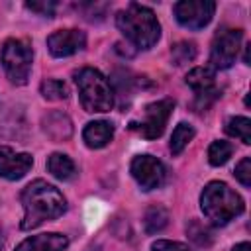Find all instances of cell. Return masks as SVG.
Masks as SVG:
<instances>
[{
    "label": "cell",
    "instance_id": "6da1fadb",
    "mask_svg": "<svg viewBox=\"0 0 251 251\" xmlns=\"http://www.w3.org/2000/svg\"><path fill=\"white\" fill-rule=\"evenodd\" d=\"M20 200L24 206V220L20 224L22 229H33L67 212V200L61 190L41 178L29 182L22 190Z\"/></svg>",
    "mask_w": 251,
    "mask_h": 251
},
{
    "label": "cell",
    "instance_id": "7a4b0ae2",
    "mask_svg": "<svg viewBox=\"0 0 251 251\" xmlns=\"http://www.w3.org/2000/svg\"><path fill=\"white\" fill-rule=\"evenodd\" d=\"M116 25L137 49H151L161 37V25L155 12L137 2H131L126 10L118 12Z\"/></svg>",
    "mask_w": 251,
    "mask_h": 251
},
{
    "label": "cell",
    "instance_id": "3957f363",
    "mask_svg": "<svg viewBox=\"0 0 251 251\" xmlns=\"http://www.w3.org/2000/svg\"><path fill=\"white\" fill-rule=\"evenodd\" d=\"M200 208L214 226H226L245 208L243 198L226 182H208L200 194Z\"/></svg>",
    "mask_w": 251,
    "mask_h": 251
},
{
    "label": "cell",
    "instance_id": "277c9868",
    "mask_svg": "<svg viewBox=\"0 0 251 251\" xmlns=\"http://www.w3.org/2000/svg\"><path fill=\"white\" fill-rule=\"evenodd\" d=\"M75 82L78 88L80 104L86 112H110L114 106V90L110 80L92 67H84L75 73Z\"/></svg>",
    "mask_w": 251,
    "mask_h": 251
},
{
    "label": "cell",
    "instance_id": "5b68a950",
    "mask_svg": "<svg viewBox=\"0 0 251 251\" xmlns=\"http://www.w3.org/2000/svg\"><path fill=\"white\" fill-rule=\"evenodd\" d=\"M2 67L12 84H25L31 73L33 51L31 45L24 39H8L2 47Z\"/></svg>",
    "mask_w": 251,
    "mask_h": 251
},
{
    "label": "cell",
    "instance_id": "8992f818",
    "mask_svg": "<svg viewBox=\"0 0 251 251\" xmlns=\"http://www.w3.org/2000/svg\"><path fill=\"white\" fill-rule=\"evenodd\" d=\"M243 31L235 27H220L212 39L210 47V65L212 69H229L239 53Z\"/></svg>",
    "mask_w": 251,
    "mask_h": 251
},
{
    "label": "cell",
    "instance_id": "52a82bcc",
    "mask_svg": "<svg viewBox=\"0 0 251 251\" xmlns=\"http://www.w3.org/2000/svg\"><path fill=\"white\" fill-rule=\"evenodd\" d=\"M173 108H175V102L171 98L151 102L143 110V120L139 124H131V127L137 129L145 139H157L163 135L165 126L173 114Z\"/></svg>",
    "mask_w": 251,
    "mask_h": 251
},
{
    "label": "cell",
    "instance_id": "ba28073f",
    "mask_svg": "<svg viewBox=\"0 0 251 251\" xmlns=\"http://www.w3.org/2000/svg\"><path fill=\"white\" fill-rule=\"evenodd\" d=\"M176 22L186 29H202L210 24L216 4L212 0H182L173 6Z\"/></svg>",
    "mask_w": 251,
    "mask_h": 251
},
{
    "label": "cell",
    "instance_id": "9c48e42d",
    "mask_svg": "<svg viewBox=\"0 0 251 251\" xmlns=\"http://www.w3.org/2000/svg\"><path fill=\"white\" fill-rule=\"evenodd\" d=\"M129 171H131V176L135 178V182L141 186V190L159 188L165 182V176H167L165 165L153 155L133 157V161L129 165Z\"/></svg>",
    "mask_w": 251,
    "mask_h": 251
},
{
    "label": "cell",
    "instance_id": "30bf717a",
    "mask_svg": "<svg viewBox=\"0 0 251 251\" xmlns=\"http://www.w3.org/2000/svg\"><path fill=\"white\" fill-rule=\"evenodd\" d=\"M186 84H188V86L194 90V94H196L194 106H196L198 110L208 108L210 102L220 96L218 88L214 86V84H216V75H214V69H210V67H196V69H192V71L186 75Z\"/></svg>",
    "mask_w": 251,
    "mask_h": 251
},
{
    "label": "cell",
    "instance_id": "8fae6325",
    "mask_svg": "<svg viewBox=\"0 0 251 251\" xmlns=\"http://www.w3.org/2000/svg\"><path fill=\"white\" fill-rule=\"evenodd\" d=\"M84 45H86L84 31L75 29V27L53 31L47 37V49L53 57H71V55L82 51Z\"/></svg>",
    "mask_w": 251,
    "mask_h": 251
},
{
    "label": "cell",
    "instance_id": "7c38bea8",
    "mask_svg": "<svg viewBox=\"0 0 251 251\" xmlns=\"http://www.w3.org/2000/svg\"><path fill=\"white\" fill-rule=\"evenodd\" d=\"M33 157L29 153H18L12 147H0V176L6 180H20L29 173Z\"/></svg>",
    "mask_w": 251,
    "mask_h": 251
},
{
    "label": "cell",
    "instance_id": "4fadbf2b",
    "mask_svg": "<svg viewBox=\"0 0 251 251\" xmlns=\"http://www.w3.org/2000/svg\"><path fill=\"white\" fill-rule=\"evenodd\" d=\"M69 245L67 235L51 231V233H39L24 239L16 251H65Z\"/></svg>",
    "mask_w": 251,
    "mask_h": 251
},
{
    "label": "cell",
    "instance_id": "5bb4252c",
    "mask_svg": "<svg viewBox=\"0 0 251 251\" xmlns=\"http://www.w3.org/2000/svg\"><path fill=\"white\" fill-rule=\"evenodd\" d=\"M114 137V126L106 120H96V122H88L82 129V139L86 143V147L90 149H100L104 145H108Z\"/></svg>",
    "mask_w": 251,
    "mask_h": 251
},
{
    "label": "cell",
    "instance_id": "9a60e30c",
    "mask_svg": "<svg viewBox=\"0 0 251 251\" xmlns=\"http://www.w3.org/2000/svg\"><path fill=\"white\" fill-rule=\"evenodd\" d=\"M43 131L55 139V141H63V139H69L71 133H73V124L71 120L61 114V112H51L43 118Z\"/></svg>",
    "mask_w": 251,
    "mask_h": 251
},
{
    "label": "cell",
    "instance_id": "2e32d148",
    "mask_svg": "<svg viewBox=\"0 0 251 251\" xmlns=\"http://www.w3.org/2000/svg\"><path fill=\"white\" fill-rule=\"evenodd\" d=\"M47 171L59 178V180H71L75 175H76V169H75V163L69 155L65 153H53L49 155L47 159Z\"/></svg>",
    "mask_w": 251,
    "mask_h": 251
},
{
    "label": "cell",
    "instance_id": "e0dca14e",
    "mask_svg": "<svg viewBox=\"0 0 251 251\" xmlns=\"http://www.w3.org/2000/svg\"><path fill=\"white\" fill-rule=\"evenodd\" d=\"M226 133L231 135V137H235V139H239L241 143L249 145V143H251V122H249V118H245V116H235V118L227 120V124H226Z\"/></svg>",
    "mask_w": 251,
    "mask_h": 251
},
{
    "label": "cell",
    "instance_id": "ac0fdd59",
    "mask_svg": "<svg viewBox=\"0 0 251 251\" xmlns=\"http://www.w3.org/2000/svg\"><path fill=\"white\" fill-rule=\"evenodd\" d=\"M194 137V127L180 122L175 129H173V135H171V151L173 155H178L182 153V149L188 145V141H192Z\"/></svg>",
    "mask_w": 251,
    "mask_h": 251
},
{
    "label": "cell",
    "instance_id": "d6986e66",
    "mask_svg": "<svg viewBox=\"0 0 251 251\" xmlns=\"http://www.w3.org/2000/svg\"><path fill=\"white\" fill-rule=\"evenodd\" d=\"M167 222H169V214H167V210H165L163 206H151V208L145 212L143 224H145V231H147V233H157V231H161V229L167 226Z\"/></svg>",
    "mask_w": 251,
    "mask_h": 251
},
{
    "label": "cell",
    "instance_id": "ffe728a7",
    "mask_svg": "<svg viewBox=\"0 0 251 251\" xmlns=\"http://www.w3.org/2000/svg\"><path fill=\"white\" fill-rule=\"evenodd\" d=\"M233 153V145L229 141H214L210 147H208V161L212 167H220V165H226L229 161Z\"/></svg>",
    "mask_w": 251,
    "mask_h": 251
},
{
    "label": "cell",
    "instance_id": "44dd1931",
    "mask_svg": "<svg viewBox=\"0 0 251 251\" xmlns=\"http://www.w3.org/2000/svg\"><path fill=\"white\" fill-rule=\"evenodd\" d=\"M41 90V96L47 98V100H65L69 98V88L63 80H57V78H47L41 82L39 86Z\"/></svg>",
    "mask_w": 251,
    "mask_h": 251
},
{
    "label": "cell",
    "instance_id": "7402d4cb",
    "mask_svg": "<svg viewBox=\"0 0 251 251\" xmlns=\"http://www.w3.org/2000/svg\"><path fill=\"white\" fill-rule=\"evenodd\" d=\"M196 57V47L194 43H188V41H178L173 45L171 49V59L176 67L184 65V63H190L192 59Z\"/></svg>",
    "mask_w": 251,
    "mask_h": 251
},
{
    "label": "cell",
    "instance_id": "603a6c76",
    "mask_svg": "<svg viewBox=\"0 0 251 251\" xmlns=\"http://www.w3.org/2000/svg\"><path fill=\"white\" fill-rule=\"evenodd\" d=\"M186 233L198 245H210L212 243V231L198 220H190V224L186 226Z\"/></svg>",
    "mask_w": 251,
    "mask_h": 251
},
{
    "label": "cell",
    "instance_id": "cb8c5ba5",
    "mask_svg": "<svg viewBox=\"0 0 251 251\" xmlns=\"http://www.w3.org/2000/svg\"><path fill=\"white\" fill-rule=\"evenodd\" d=\"M25 8L43 16V18H53L57 10V2L53 0H39V2H25Z\"/></svg>",
    "mask_w": 251,
    "mask_h": 251
},
{
    "label": "cell",
    "instance_id": "d4e9b609",
    "mask_svg": "<svg viewBox=\"0 0 251 251\" xmlns=\"http://www.w3.org/2000/svg\"><path fill=\"white\" fill-rule=\"evenodd\" d=\"M235 178H237L245 188L251 186V159H249V157H243V159L237 163V167H235Z\"/></svg>",
    "mask_w": 251,
    "mask_h": 251
},
{
    "label": "cell",
    "instance_id": "484cf974",
    "mask_svg": "<svg viewBox=\"0 0 251 251\" xmlns=\"http://www.w3.org/2000/svg\"><path fill=\"white\" fill-rule=\"evenodd\" d=\"M153 251H192L188 245L178 243V241H169V239H157L151 245Z\"/></svg>",
    "mask_w": 251,
    "mask_h": 251
},
{
    "label": "cell",
    "instance_id": "4316f807",
    "mask_svg": "<svg viewBox=\"0 0 251 251\" xmlns=\"http://www.w3.org/2000/svg\"><path fill=\"white\" fill-rule=\"evenodd\" d=\"M231 251H251V245H249L247 241H243V243H237Z\"/></svg>",
    "mask_w": 251,
    "mask_h": 251
},
{
    "label": "cell",
    "instance_id": "83f0119b",
    "mask_svg": "<svg viewBox=\"0 0 251 251\" xmlns=\"http://www.w3.org/2000/svg\"><path fill=\"white\" fill-rule=\"evenodd\" d=\"M4 247V233H2V229H0V249Z\"/></svg>",
    "mask_w": 251,
    "mask_h": 251
}]
</instances>
